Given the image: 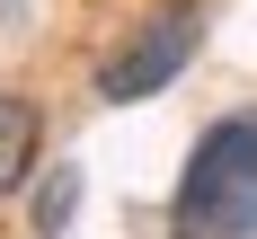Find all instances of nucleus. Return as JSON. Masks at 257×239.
I'll return each mask as SVG.
<instances>
[{
    "label": "nucleus",
    "mask_w": 257,
    "mask_h": 239,
    "mask_svg": "<svg viewBox=\"0 0 257 239\" xmlns=\"http://www.w3.org/2000/svg\"><path fill=\"white\" fill-rule=\"evenodd\" d=\"M160 230L169 239H257V106L213 115L186 142Z\"/></svg>",
    "instance_id": "obj_1"
},
{
    "label": "nucleus",
    "mask_w": 257,
    "mask_h": 239,
    "mask_svg": "<svg viewBox=\"0 0 257 239\" xmlns=\"http://www.w3.org/2000/svg\"><path fill=\"white\" fill-rule=\"evenodd\" d=\"M204 27H213L204 0H151L142 18H124V27L98 45V62H89V106L115 115V106L169 98V89L204 62Z\"/></svg>",
    "instance_id": "obj_2"
},
{
    "label": "nucleus",
    "mask_w": 257,
    "mask_h": 239,
    "mask_svg": "<svg viewBox=\"0 0 257 239\" xmlns=\"http://www.w3.org/2000/svg\"><path fill=\"white\" fill-rule=\"evenodd\" d=\"M45 151H53L45 98H27V89H9V80H0V212L27 204V177L45 168Z\"/></svg>",
    "instance_id": "obj_3"
},
{
    "label": "nucleus",
    "mask_w": 257,
    "mask_h": 239,
    "mask_svg": "<svg viewBox=\"0 0 257 239\" xmlns=\"http://www.w3.org/2000/svg\"><path fill=\"white\" fill-rule=\"evenodd\" d=\"M80 204H89V168L62 151H45V168L27 177V239H71Z\"/></svg>",
    "instance_id": "obj_4"
}]
</instances>
